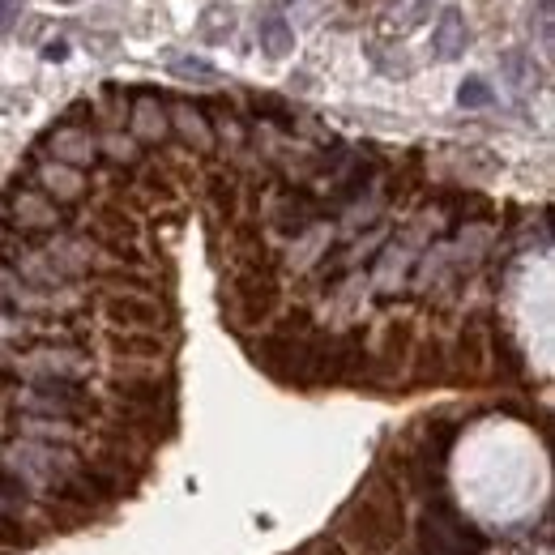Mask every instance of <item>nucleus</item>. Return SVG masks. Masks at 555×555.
<instances>
[{"label":"nucleus","instance_id":"f3484780","mask_svg":"<svg viewBox=\"0 0 555 555\" xmlns=\"http://www.w3.org/2000/svg\"><path fill=\"white\" fill-rule=\"evenodd\" d=\"M18 18H22V0H0V35H9Z\"/></svg>","mask_w":555,"mask_h":555},{"label":"nucleus","instance_id":"f03ea898","mask_svg":"<svg viewBox=\"0 0 555 555\" xmlns=\"http://www.w3.org/2000/svg\"><path fill=\"white\" fill-rule=\"evenodd\" d=\"M274 299H278V287L274 278L261 274V269H248V274L235 278V291H231V308L240 316L244 325H257L274 312Z\"/></svg>","mask_w":555,"mask_h":555},{"label":"nucleus","instance_id":"f8f14e48","mask_svg":"<svg viewBox=\"0 0 555 555\" xmlns=\"http://www.w3.org/2000/svg\"><path fill=\"white\" fill-rule=\"evenodd\" d=\"M176 124H180V133H184V141H193L197 150H210V129H205V116L201 111H193V107H176Z\"/></svg>","mask_w":555,"mask_h":555},{"label":"nucleus","instance_id":"9d476101","mask_svg":"<svg viewBox=\"0 0 555 555\" xmlns=\"http://www.w3.org/2000/svg\"><path fill=\"white\" fill-rule=\"evenodd\" d=\"M235 30V9L231 5H210L201 13V26H197V35L205 43H222Z\"/></svg>","mask_w":555,"mask_h":555},{"label":"nucleus","instance_id":"9b49d317","mask_svg":"<svg viewBox=\"0 0 555 555\" xmlns=\"http://www.w3.org/2000/svg\"><path fill=\"white\" fill-rule=\"evenodd\" d=\"M261 47H265L269 56H287L291 52V47H295V30L287 26V18H278V13H274V18L261 22Z\"/></svg>","mask_w":555,"mask_h":555},{"label":"nucleus","instance_id":"6ab92c4d","mask_svg":"<svg viewBox=\"0 0 555 555\" xmlns=\"http://www.w3.org/2000/svg\"><path fill=\"white\" fill-rule=\"evenodd\" d=\"M56 5H77V0H56Z\"/></svg>","mask_w":555,"mask_h":555},{"label":"nucleus","instance_id":"1a4fd4ad","mask_svg":"<svg viewBox=\"0 0 555 555\" xmlns=\"http://www.w3.org/2000/svg\"><path fill=\"white\" fill-rule=\"evenodd\" d=\"M312 201L308 197H287L278 205V214H274V222H278V231H287V235H299V231H308V222H312Z\"/></svg>","mask_w":555,"mask_h":555},{"label":"nucleus","instance_id":"4468645a","mask_svg":"<svg viewBox=\"0 0 555 555\" xmlns=\"http://www.w3.org/2000/svg\"><path fill=\"white\" fill-rule=\"evenodd\" d=\"M491 99H496V94H491V86L483 77H466L462 90H457V103L462 107H491Z\"/></svg>","mask_w":555,"mask_h":555},{"label":"nucleus","instance_id":"a211bd4d","mask_svg":"<svg viewBox=\"0 0 555 555\" xmlns=\"http://www.w3.org/2000/svg\"><path fill=\"white\" fill-rule=\"evenodd\" d=\"M65 56H69V43L65 39H56V43L43 47V60H65Z\"/></svg>","mask_w":555,"mask_h":555},{"label":"nucleus","instance_id":"6e6552de","mask_svg":"<svg viewBox=\"0 0 555 555\" xmlns=\"http://www.w3.org/2000/svg\"><path fill=\"white\" fill-rule=\"evenodd\" d=\"M56 158H65V163H90L94 158V141H90V133H82V129H60L56 133Z\"/></svg>","mask_w":555,"mask_h":555},{"label":"nucleus","instance_id":"0eeeda50","mask_svg":"<svg viewBox=\"0 0 555 555\" xmlns=\"http://www.w3.org/2000/svg\"><path fill=\"white\" fill-rule=\"evenodd\" d=\"M500 69H504V77L513 82L517 94L538 90V65H534V56H530V52H521V47H513V52H504V56H500Z\"/></svg>","mask_w":555,"mask_h":555},{"label":"nucleus","instance_id":"dca6fc26","mask_svg":"<svg viewBox=\"0 0 555 555\" xmlns=\"http://www.w3.org/2000/svg\"><path fill=\"white\" fill-rule=\"evenodd\" d=\"M214 205L231 214V205H235V180H231V176H218V180H214Z\"/></svg>","mask_w":555,"mask_h":555},{"label":"nucleus","instance_id":"39448f33","mask_svg":"<svg viewBox=\"0 0 555 555\" xmlns=\"http://www.w3.org/2000/svg\"><path fill=\"white\" fill-rule=\"evenodd\" d=\"M107 316L116 325H158L163 321V312L150 299H137V295H111L107 299Z\"/></svg>","mask_w":555,"mask_h":555},{"label":"nucleus","instance_id":"423d86ee","mask_svg":"<svg viewBox=\"0 0 555 555\" xmlns=\"http://www.w3.org/2000/svg\"><path fill=\"white\" fill-rule=\"evenodd\" d=\"M133 133L141 141H163L167 137V116H163V103L150 99V94H141L133 103Z\"/></svg>","mask_w":555,"mask_h":555},{"label":"nucleus","instance_id":"20e7f679","mask_svg":"<svg viewBox=\"0 0 555 555\" xmlns=\"http://www.w3.org/2000/svg\"><path fill=\"white\" fill-rule=\"evenodd\" d=\"M427 13H432L427 0H389L385 13H380V30L402 39V35H410V30H419L427 22Z\"/></svg>","mask_w":555,"mask_h":555},{"label":"nucleus","instance_id":"ddd939ff","mask_svg":"<svg viewBox=\"0 0 555 555\" xmlns=\"http://www.w3.org/2000/svg\"><path fill=\"white\" fill-rule=\"evenodd\" d=\"M171 73L184 77V82H218V69L210 60H197V56H176L171 60Z\"/></svg>","mask_w":555,"mask_h":555},{"label":"nucleus","instance_id":"7ed1b4c3","mask_svg":"<svg viewBox=\"0 0 555 555\" xmlns=\"http://www.w3.org/2000/svg\"><path fill=\"white\" fill-rule=\"evenodd\" d=\"M466 43H470L466 18L457 9H444L440 22H436V30H432V52H436V60H457V56L466 52Z\"/></svg>","mask_w":555,"mask_h":555},{"label":"nucleus","instance_id":"f257e3e1","mask_svg":"<svg viewBox=\"0 0 555 555\" xmlns=\"http://www.w3.org/2000/svg\"><path fill=\"white\" fill-rule=\"evenodd\" d=\"M346 530H351L355 543L372 547V551L398 543V534H402V504L398 500H376L372 491H363L359 504L351 509V517H346Z\"/></svg>","mask_w":555,"mask_h":555},{"label":"nucleus","instance_id":"2eb2a0df","mask_svg":"<svg viewBox=\"0 0 555 555\" xmlns=\"http://www.w3.org/2000/svg\"><path fill=\"white\" fill-rule=\"evenodd\" d=\"M111 346H116L120 355H141V359H150V355H163V342L158 338H111Z\"/></svg>","mask_w":555,"mask_h":555}]
</instances>
